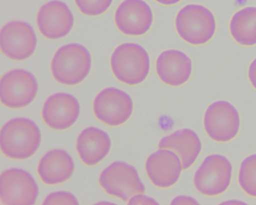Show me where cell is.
I'll return each instance as SVG.
<instances>
[{
  "label": "cell",
  "mask_w": 256,
  "mask_h": 205,
  "mask_svg": "<svg viewBox=\"0 0 256 205\" xmlns=\"http://www.w3.org/2000/svg\"><path fill=\"white\" fill-rule=\"evenodd\" d=\"M40 143V130L34 122L28 118H14L1 128L0 148L8 158H30L38 150Z\"/></svg>",
  "instance_id": "obj_1"
},
{
  "label": "cell",
  "mask_w": 256,
  "mask_h": 205,
  "mask_svg": "<svg viewBox=\"0 0 256 205\" xmlns=\"http://www.w3.org/2000/svg\"><path fill=\"white\" fill-rule=\"evenodd\" d=\"M92 68V56L80 44H65L56 50L50 62V70L56 82L76 86L84 82Z\"/></svg>",
  "instance_id": "obj_2"
},
{
  "label": "cell",
  "mask_w": 256,
  "mask_h": 205,
  "mask_svg": "<svg viewBox=\"0 0 256 205\" xmlns=\"http://www.w3.org/2000/svg\"><path fill=\"white\" fill-rule=\"evenodd\" d=\"M111 70L120 82L128 86L143 83L150 74V60L147 50L134 43L120 44L110 58Z\"/></svg>",
  "instance_id": "obj_3"
},
{
  "label": "cell",
  "mask_w": 256,
  "mask_h": 205,
  "mask_svg": "<svg viewBox=\"0 0 256 205\" xmlns=\"http://www.w3.org/2000/svg\"><path fill=\"white\" fill-rule=\"evenodd\" d=\"M175 28L184 41L193 46H202L207 44L216 34V18L204 6L188 4L176 16Z\"/></svg>",
  "instance_id": "obj_4"
},
{
  "label": "cell",
  "mask_w": 256,
  "mask_h": 205,
  "mask_svg": "<svg viewBox=\"0 0 256 205\" xmlns=\"http://www.w3.org/2000/svg\"><path fill=\"white\" fill-rule=\"evenodd\" d=\"M232 164L220 154L208 156L194 174L196 189L204 196H217L224 194L232 183Z\"/></svg>",
  "instance_id": "obj_5"
},
{
  "label": "cell",
  "mask_w": 256,
  "mask_h": 205,
  "mask_svg": "<svg viewBox=\"0 0 256 205\" xmlns=\"http://www.w3.org/2000/svg\"><path fill=\"white\" fill-rule=\"evenodd\" d=\"M98 182L106 194L124 202H128L137 194L146 192L138 170L125 162H114L102 170Z\"/></svg>",
  "instance_id": "obj_6"
},
{
  "label": "cell",
  "mask_w": 256,
  "mask_h": 205,
  "mask_svg": "<svg viewBox=\"0 0 256 205\" xmlns=\"http://www.w3.org/2000/svg\"><path fill=\"white\" fill-rule=\"evenodd\" d=\"M205 132L212 140L228 143L238 135L241 119L238 110L230 102L220 100L208 107L204 118Z\"/></svg>",
  "instance_id": "obj_7"
},
{
  "label": "cell",
  "mask_w": 256,
  "mask_h": 205,
  "mask_svg": "<svg viewBox=\"0 0 256 205\" xmlns=\"http://www.w3.org/2000/svg\"><path fill=\"white\" fill-rule=\"evenodd\" d=\"M38 91V80L28 71L12 70L1 78L0 98L7 108H25L34 100Z\"/></svg>",
  "instance_id": "obj_8"
},
{
  "label": "cell",
  "mask_w": 256,
  "mask_h": 205,
  "mask_svg": "<svg viewBox=\"0 0 256 205\" xmlns=\"http://www.w3.org/2000/svg\"><path fill=\"white\" fill-rule=\"evenodd\" d=\"M94 113L96 119L110 126L123 125L131 118L134 102L126 92L118 88H105L94 98Z\"/></svg>",
  "instance_id": "obj_9"
},
{
  "label": "cell",
  "mask_w": 256,
  "mask_h": 205,
  "mask_svg": "<svg viewBox=\"0 0 256 205\" xmlns=\"http://www.w3.org/2000/svg\"><path fill=\"white\" fill-rule=\"evenodd\" d=\"M0 47L4 56L16 61L30 58L37 47V37L30 24L12 20L0 32Z\"/></svg>",
  "instance_id": "obj_10"
},
{
  "label": "cell",
  "mask_w": 256,
  "mask_h": 205,
  "mask_svg": "<svg viewBox=\"0 0 256 205\" xmlns=\"http://www.w3.org/2000/svg\"><path fill=\"white\" fill-rule=\"evenodd\" d=\"M0 183L1 204H34L38 200V184L26 170H4L1 174Z\"/></svg>",
  "instance_id": "obj_11"
},
{
  "label": "cell",
  "mask_w": 256,
  "mask_h": 205,
  "mask_svg": "<svg viewBox=\"0 0 256 205\" xmlns=\"http://www.w3.org/2000/svg\"><path fill=\"white\" fill-rule=\"evenodd\" d=\"M36 20L41 34L52 40L68 36L74 24L70 7L59 0H52L41 6Z\"/></svg>",
  "instance_id": "obj_12"
},
{
  "label": "cell",
  "mask_w": 256,
  "mask_h": 205,
  "mask_svg": "<svg viewBox=\"0 0 256 205\" xmlns=\"http://www.w3.org/2000/svg\"><path fill=\"white\" fill-rule=\"evenodd\" d=\"M80 106L74 96L68 94H55L44 101L42 118L52 130L64 131L70 128L78 120Z\"/></svg>",
  "instance_id": "obj_13"
},
{
  "label": "cell",
  "mask_w": 256,
  "mask_h": 205,
  "mask_svg": "<svg viewBox=\"0 0 256 205\" xmlns=\"http://www.w3.org/2000/svg\"><path fill=\"white\" fill-rule=\"evenodd\" d=\"M114 22L126 36H142L152 28L153 12L144 0H125L116 10Z\"/></svg>",
  "instance_id": "obj_14"
},
{
  "label": "cell",
  "mask_w": 256,
  "mask_h": 205,
  "mask_svg": "<svg viewBox=\"0 0 256 205\" xmlns=\"http://www.w3.org/2000/svg\"><path fill=\"white\" fill-rule=\"evenodd\" d=\"M146 170L154 186L166 189L177 184L184 168L178 155L169 149H160L148 156Z\"/></svg>",
  "instance_id": "obj_15"
},
{
  "label": "cell",
  "mask_w": 256,
  "mask_h": 205,
  "mask_svg": "<svg viewBox=\"0 0 256 205\" xmlns=\"http://www.w3.org/2000/svg\"><path fill=\"white\" fill-rule=\"evenodd\" d=\"M192 70V59L180 50H165L160 53L156 62L159 79L172 88L180 86L189 82Z\"/></svg>",
  "instance_id": "obj_16"
},
{
  "label": "cell",
  "mask_w": 256,
  "mask_h": 205,
  "mask_svg": "<svg viewBox=\"0 0 256 205\" xmlns=\"http://www.w3.org/2000/svg\"><path fill=\"white\" fill-rule=\"evenodd\" d=\"M76 164L70 153L62 149L50 150L38 162V174L48 186L67 182L73 176Z\"/></svg>",
  "instance_id": "obj_17"
},
{
  "label": "cell",
  "mask_w": 256,
  "mask_h": 205,
  "mask_svg": "<svg viewBox=\"0 0 256 205\" xmlns=\"http://www.w3.org/2000/svg\"><path fill=\"white\" fill-rule=\"evenodd\" d=\"M110 150V135L95 126L82 130L76 141V150L79 158L88 166H95L101 162Z\"/></svg>",
  "instance_id": "obj_18"
},
{
  "label": "cell",
  "mask_w": 256,
  "mask_h": 205,
  "mask_svg": "<svg viewBox=\"0 0 256 205\" xmlns=\"http://www.w3.org/2000/svg\"><path fill=\"white\" fill-rule=\"evenodd\" d=\"M159 149L172 150L180 158L184 170H189L201 154L202 141L192 129L184 128L163 137Z\"/></svg>",
  "instance_id": "obj_19"
},
{
  "label": "cell",
  "mask_w": 256,
  "mask_h": 205,
  "mask_svg": "<svg viewBox=\"0 0 256 205\" xmlns=\"http://www.w3.org/2000/svg\"><path fill=\"white\" fill-rule=\"evenodd\" d=\"M230 36L242 46H256V8L246 7L236 12L230 20Z\"/></svg>",
  "instance_id": "obj_20"
},
{
  "label": "cell",
  "mask_w": 256,
  "mask_h": 205,
  "mask_svg": "<svg viewBox=\"0 0 256 205\" xmlns=\"http://www.w3.org/2000/svg\"><path fill=\"white\" fill-rule=\"evenodd\" d=\"M238 183L245 194L256 198V154L248 156L242 162L239 168Z\"/></svg>",
  "instance_id": "obj_21"
},
{
  "label": "cell",
  "mask_w": 256,
  "mask_h": 205,
  "mask_svg": "<svg viewBox=\"0 0 256 205\" xmlns=\"http://www.w3.org/2000/svg\"><path fill=\"white\" fill-rule=\"evenodd\" d=\"M114 0H74L78 9L84 15L98 16L110 7Z\"/></svg>",
  "instance_id": "obj_22"
},
{
  "label": "cell",
  "mask_w": 256,
  "mask_h": 205,
  "mask_svg": "<svg viewBox=\"0 0 256 205\" xmlns=\"http://www.w3.org/2000/svg\"><path fill=\"white\" fill-rule=\"evenodd\" d=\"M43 204H79L74 194L68 192H56L48 195L44 198Z\"/></svg>",
  "instance_id": "obj_23"
},
{
  "label": "cell",
  "mask_w": 256,
  "mask_h": 205,
  "mask_svg": "<svg viewBox=\"0 0 256 205\" xmlns=\"http://www.w3.org/2000/svg\"><path fill=\"white\" fill-rule=\"evenodd\" d=\"M128 204H158V202L150 196H144L143 194H137L128 201Z\"/></svg>",
  "instance_id": "obj_24"
},
{
  "label": "cell",
  "mask_w": 256,
  "mask_h": 205,
  "mask_svg": "<svg viewBox=\"0 0 256 205\" xmlns=\"http://www.w3.org/2000/svg\"><path fill=\"white\" fill-rule=\"evenodd\" d=\"M198 204L199 202L194 198L188 196H176L171 202V204Z\"/></svg>",
  "instance_id": "obj_25"
},
{
  "label": "cell",
  "mask_w": 256,
  "mask_h": 205,
  "mask_svg": "<svg viewBox=\"0 0 256 205\" xmlns=\"http://www.w3.org/2000/svg\"><path fill=\"white\" fill-rule=\"evenodd\" d=\"M248 80L250 82L251 85L253 86L254 89H256V58L254 59L250 65L248 70Z\"/></svg>",
  "instance_id": "obj_26"
},
{
  "label": "cell",
  "mask_w": 256,
  "mask_h": 205,
  "mask_svg": "<svg viewBox=\"0 0 256 205\" xmlns=\"http://www.w3.org/2000/svg\"><path fill=\"white\" fill-rule=\"evenodd\" d=\"M154 1H156L158 3L162 4V6H170L180 3L181 0H154Z\"/></svg>",
  "instance_id": "obj_27"
},
{
  "label": "cell",
  "mask_w": 256,
  "mask_h": 205,
  "mask_svg": "<svg viewBox=\"0 0 256 205\" xmlns=\"http://www.w3.org/2000/svg\"><path fill=\"white\" fill-rule=\"evenodd\" d=\"M244 204V202H241V201H229V202H224V204Z\"/></svg>",
  "instance_id": "obj_28"
}]
</instances>
